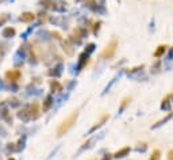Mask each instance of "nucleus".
<instances>
[{"instance_id": "1", "label": "nucleus", "mask_w": 173, "mask_h": 160, "mask_svg": "<svg viewBox=\"0 0 173 160\" xmlns=\"http://www.w3.org/2000/svg\"><path fill=\"white\" fill-rule=\"evenodd\" d=\"M77 117H78V111H73V113H72L71 115H69V117H68L60 125V128H58V130H57V136L61 137V136H64L65 133L69 132V130L73 128V125L76 124Z\"/></svg>"}, {"instance_id": "2", "label": "nucleus", "mask_w": 173, "mask_h": 160, "mask_svg": "<svg viewBox=\"0 0 173 160\" xmlns=\"http://www.w3.org/2000/svg\"><path fill=\"white\" fill-rule=\"evenodd\" d=\"M117 48H118V41L117 39H112L102 52V57L103 58H111L115 54V52H117Z\"/></svg>"}, {"instance_id": "3", "label": "nucleus", "mask_w": 173, "mask_h": 160, "mask_svg": "<svg viewBox=\"0 0 173 160\" xmlns=\"http://www.w3.org/2000/svg\"><path fill=\"white\" fill-rule=\"evenodd\" d=\"M19 78H20V72H19L18 69H11V71L6 72V79H7V80H11V82H16Z\"/></svg>"}, {"instance_id": "4", "label": "nucleus", "mask_w": 173, "mask_h": 160, "mask_svg": "<svg viewBox=\"0 0 173 160\" xmlns=\"http://www.w3.org/2000/svg\"><path fill=\"white\" fill-rule=\"evenodd\" d=\"M30 115H31L32 119H37L39 117V110H38V103L34 102V103L30 106Z\"/></svg>"}, {"instance_id": "5", "label": "nucleus", "mask_w": 173, "mask_h": 160, "mask_svg": "<svg viewBox=\"0 0 173 160\" xmlns=\"http://www.w3.org/2000/svg\"><path fill=\"white\" fill-rule=\"evenodd\" d=\"M34 14L32 12H25V14H22L20 15V21L22 22H25V23H28V22H32L34 21Z\"/></svg>"}, {"instance_id": "6", "label": "nucleus", "mask_w": 173, "mask_h": 160, "mask_svg": "<svg viewBox=\"0 0 173 160\" xmlns=\"http://www.w3.org/2000/svg\"><path fill=\"white\" fill-rule=\"evenodd\" d=\"M130 152V146H126V148H122L120 151H118L115 155H114V157H117V159H119V157H123V156H126L127 153Z\"/></svg>"}, {"instance_id": "7", "label": "nucleus", "mask_w": 173, "mask_h": 160, "mask_svg": "<svg viewBox=\"0 0 173 160\" xmlns=\"http://www.w3.org/2000/svg\"><path fill=\"white\" fill-rule=\"evenodd\" d=\"M15 36V28L12 27H7L3 30V37H6V38H11V37Z\"/></svg>"}, {"instance_id": "8", "label": "nucleus", "mask_w": 173, "mask_h": 160, "mask_svg": "<svg viewBox=\"0 0 173 160\" xmlns=\"http://www.w3.org/2000/svg\"><path fill=\"white\" fill-rule=\"evenodd\" d=\"M107 118H108V115H107V114H104V115L102 117V119H100V122H99V124H96L95 126H93V128L91 129V132H93V130H96L97 128H100V126H102V125L104 124V122H106V119H107Z\"/></svg>"}, {"instance_id": "9", "label": "nucleus", "mask_w": 173, "mask_h": 160, "mask_svg": "<svg viewBox=\"0 0 173 160\" xmlns=\"http://www.w3.org/2000/svg\"><path fill=\"white\" fill-rule=\"evenodd\" d=\"M52 90H56L57 92H58V91H61V90H62V87H61V84L58 82H57V80H54V82H52Z\"/></svg>"}, {"instance_id": "10", "label": "nucleus", "mask_w": 173, "mask_h": 160, "mask_svg": "<svg viewBox=\"0 0 173 160\" xmlns=\"http://www.w3.org/2000/svg\"><path fill=\"white\" fill-rule=\"evenodd\" d=\"M172 117H173V113H170L169 115H166V117L164 118V119H161V121H158V122H157V124H155V125H153V128H157V126H160V125H162L164 122H165V121H168V119H170V118H172Z\"/></svg>"}, {"instance_id": "11", "label": "nucleus", "mask_w": 173, "mask_h": 160, "mask_svg": "<svg viewBox=\"0 0 173 160\" xmlns=\"http://www.w3.org/2000/svg\"><path fill=\"white\" fill-rule=\"evenodd\" d=\"M52 106V96H47L45 100V106H43V111L46 110H49V107Z\"/></svg>"}, {"instance_id": "12", "label": "nucleus", "mask_w": 173, "mask_h": 160, "mask_svg": "<svg viewBox=\"0 0 173 160\" xmlns=\"http://www.w3.org/2000/svg\"><path fill=\"white\" fill-rule=\"evenodd\" d=\"M165 48L166 46H164V45H162V46H158V49L154 52V56L155 57H160L161 54H164V52H165Z\"/></svg>"}, {"instance_id": "13", "label": "nucleus", "mask_w": 173, "mask_h": 160, "mask_svg": "<svg viewBox=\"0 0 173 160\" xmlns=\"http://www.w3.org/2000/svg\"><path fill=\"white\" fill-rule=\"evenodd\" d=\"M80 58H81V61H80V65H78V69H81V68L84 67L85 61H88V56H85V54H81V56H80Z\"/></svg>"}, {"instance_id": "14", "label": "nucleus", "mask_w": 173, "mask_h": 160, "mask_svg": "<svg viewBox=\"0 0 173 160\" xmlns=\"http://www.w3.org/2000/svg\"><path fill=\"white\" fill-rule=\"evenodd\" d=\"M149 160H160V151H154L152 157H150Z\"/></svg>"}, {"instance_id": "15", "label": "nucleus", "mask_w": 173, "mask_h": 160, "mask_svg": "<svg viewBox=\"0 0 173 160\" xmlns=\"http://www.w3.org/2000/svg\"><path fill=\"white\" fill-rule=\"evenodd\" d=\"M169 99H170V96H166V98H165V100H164V105H162V109H168V107H169V102H168Z\"/></svg>"}, {"instance_id": "16", "label": "nucleus", "mask_w": 173, "mask_h": 160, "mask_svg": "<svg viewBox=\"0 0 173 160\" xmlns=\"http://www.w3.org/2000/svg\"><path fill=\"white\" fill-rule=\"evenodd\" d=\"M127 102H129V98H126V99L123 100V103H122V106H120V109H119V111H122L126 107V105H127Z\"/></svg>"}, {"instance_id": "17", "label": "nucleus", "mask_w": 173, "mask_h": 160, "mask_svg": "<svg viewBox=\"0 0 173 160\" xmlns=\"http://www.w3.org/2000/svg\"><path fill=\"white\" fill-rule=\"evenodd\" d=\"M168 160H173V149L169 152V156H168Z\"/></svg>"}, {"instance_id": "18", "label": "nucleus", "mask_w": 173, "mask_h": 160, "mask_svg": "<svg viewBox=\"0 0 173 160\" xmlns=\"http://www.w3.org/2000/svg\"><path fill=\"white\" fill-rule=\"evenodd\" d=\"M1 1H4V0H0V3H1Z\"/></svg>"}, {"instance_id": "19", "label": "nucleus", "mask_w": 173, "mask_h": 160, "mask_svg": "<svg viewBox=\"0 0 173 160\" xmlns=\"http://www.w3.org/2000/svg\"><path fill=\"white\" fill-rule=\"evenodd\" d=\"M10 160H14V159H10Z\"/></svg>"}]
</instances>
